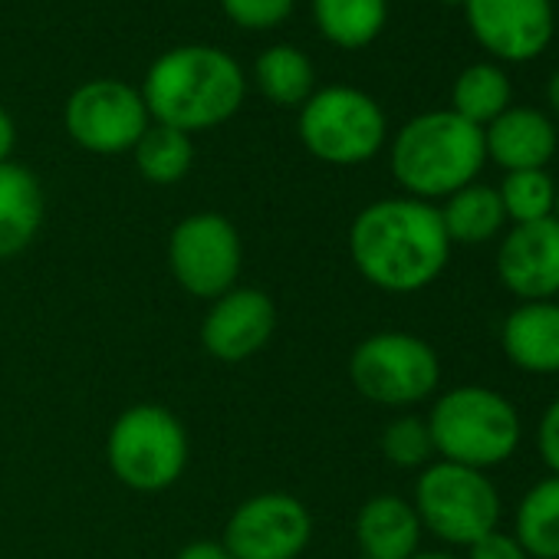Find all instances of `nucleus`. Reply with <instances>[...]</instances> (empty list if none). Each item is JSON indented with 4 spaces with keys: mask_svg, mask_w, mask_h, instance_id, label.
Segmentation results:
<instances>
[{
    "mask_svg": "<svg viewBox=\"0 0 559 559\" xmlns=\"http://www.w3.org/2000/svg\"><path fill=\"white\" fill-rule=\"evenodd\" d=\"M536 451L552 477H559V395L546 405L536 425Z\"/></svg>",
    "mask_w": 559,
    "mask_h": 559,
    "instance_id": "cd10ccee",
    "label": "nucleus"
},
{
    "mask_svg": "<svg viewBox=\"0 0 559 559\" xmlns=\"http://www.w3.org/2000/svg\"><path fill=\"white\" fill-rule=\"evenodd\" d=\"M385 135L382 106L356 86L317 90L300 106V142L326 165H366L382 152Z\"/></svg>",
    "mask_w": 559,
    "mask_h": 559,
    "instance_id": "0eeeda50",
    "label": "nucleus"
},
{
    "mask_svg": "<svg viewBox=\"0 0 559 559\" xmlns=\"http://www.w3.org/2000/svg\"><path fill=\"white\" fill-rule=\"evenodd\" d=\"M243 243L237 227L217 211H198L175 224L168 237V266L178 287L198 300H217L237 287Z\"/></svg>",
    "mask_w": 559,
    "mask_h": 559,
    "instance_id": "1a4fd4ad",
    "label": "nucleus"
},
{
    "mask_svg": "<svg viewBox=\"0 0 559 559\" xmlns=\"http://www.w3.org/2000/svg\"><path fill=\"white\" fill-rule=\"evenodd\" d=\"M356 392L385 408H408L438 392L441 359L421 336L372 333L349 356Z\"/></svg>",
    "mask_w": 559,
    "mask_h": 559,
    "instance_id": "6e6552de",
    "label": "nucleus"
},
{
    "mask_svg": "<svg viewBox=\"0 0 559 559\" xmlns=\"http://www.w3.org/2000/svg\"><path fill=\"white\" fill-rule=\"evenodd\" d=\"M313 539V516L294 493L266 490L247 497L224 526L230 559H297Z\"/></svg>",
    "mask_w": 559,
    "mask_h": 559,
    "instance_id": "9b49d317",
    "label": "nucleus"
},
{
    "mask_svg": "<svg viewBox=\"0 0 559 559\" xmlns=\"http://www.w3.org/2000/svg\"><path fill=\"white\" fill-rule=\"evenodd\" d=\"M503 356L530 376L559 372V300L516 304L500 326Z\"/></svg>",
    "mask_w": 559,
    "mask_h": 559,
    "instance_id": "dca6fc26",
    "label": "nucleus"
},
{
    "mask_svg": "<svg viewBox=\"0 0 559 559\" xmlns=\"http://www.w3.org/2000/svg\"><path fill=\"white\" fill-rule=\"evenodd\" d=\"M14 145H17V126L8 109H0V165L11 162Z\"/></svg>",
    "mask_w": 559,
    "mask_h": 559,
    "instance_id": "7c9ffc66",
    "label": "nucleus"
},
{
    "mask_svg": "<svg viewBox=\"0 0 559 559\" xmlns=\"http://www.w3.org/2000/svg\"><path fill=\"white\" fill-rule=\"evenodd\" d=\"M421 520L412 500L399 493H376L359 507L356 543L369 559H412L421 543Z\"/></svg>",
    "mask_w": 559,
    "mask_h": 559,
    "instance_id": "f3484780",
    "label": "nucleus"
},
{
    "mask_svg": "<svg viewBox=\"0 0 559 559\" xmlns=\"http://www.w3.org/2000/svg\"><path fill=\"white\" fill-rule=\"evenodd\" d=\"M412 559H464V556H454V552H438V549H431V552H415Z\"/></svg>",
    "mask_w": 559,
    "mask_h": 559,
    "instance_id": "473e14b6",
    "label": "nucleus"
},
{
    "mask_svg": "<svg viewBox=\"0 0 559 559\" xmlns=\"http://www.w3.org/2000/svg\"><path fill=\"white\" fill-rule=\"evenodd\" d=\"M257 90L276 106H304L317 93V70L297 47H270L253 63Z\"/></svg>",
    "mask_w": 559,
    "mask_h": 559,
    "instance_id": "5701e85b",
    "label": "nucleus"
},
{
    "mask_svg": "<svg viewBox=\"0 0 559 559\" xmlns=\"http://www.w3.org/2000/svg\"><path fill=\"white\" fill-rule=\"evenodd\" d=\"M487 162L503 171L546 168L559 148V132L552 119L533 106H510L484 129Z\"/></svg>",
    "mask_w": 559,
    "mask_h": 559,
    "instance_id": "2eb2a0df",
    "label": "nucleus"
},
{
    "mask_svg": "<svg viewBox=\"0 0 559 559\" xmlns=\"http://www.w3.org/2000/svg\"><path fill=\"white\" fill-rule=\"evenodd\" d=\"M552 217L559 221V185H556V211H552Z\"/></svg>",
    "mask_w": 559,
    "mask_h": 559,
    "instance_id": "72a5a7b5",
    "label": "nucleus"
},
{
    "mask_svg": "<svg viewBox=\"0 0 559 559\" xmlns=\"http://www.w3.org/2000/svg\"><path fill=\"white\" fill-rule=\"evenodd\" d=\"M106 457L126 487L158 493L188 467V431L162 405H132L109 428Z\"/></svg>",
    "mask_w": 559,
    "mask_h": 559,
    "instance_id": "423d86ee",
    "label": "nucleus"
},
{
    "mask_svg": "<svg viewBox=\"0 0 559 559\" xmlns=\"http://www.w3.org/2000/svg\"><path fill=\"white\" fill-rule=\"evenodd\" d=\"M421 530L448 546H471L500 523V490L487 471L435 461L415 480L412 500Z\"/></svg>",
    "mask_w": 559,
    "mask_h": 559,
    "instance_id": "39448f33",
    "label": "nucleus"
},
{
    "mask_svg": "<svg viewBox=\"0 0 559 559\" xmlns=\"http://www.w3.org/2000/svg\"><path fill=\"white\" fill-rule=\"evenodd\" d=\"M276 330V307L257 287H234L211 300L201 323V346L221 362H243L257 356Z\"/></svg>",
    "mask_w": 559,
    "mask_h": 559,
    "instance_id": "4468645a",
    "label": "nucleus"
},
{
    "mask_svg": "<svg viewBox=\"0 0 559 559\" xmlns=\"http://www.w3.org/2000/svg\"><path fill=\"white\" fill-rule=\"evenodd\" d=\"M142 99L158 126L178 132H204L237 116L247 96L240 63L204 44H185L165 50L145 73Z\"/></svg>",
    "mask_w": 559,
    "mask_h": 559,
    "instance_id": "f03ea898",
    "label": "nucleus"
},
{
    "mask_svg": "<svg viewBox=\"0 0 559 559\" xmlns=\"http://www.w3.org/2000/svg\"><path fill=\"white\" fill-rule=\"evenodd\" d=\"M297 0H221L230 24L243 31H273L294 14Z\"/></svg>",
    "mask_w": 559,
    "mask_h": 559,
    "instance_id": "bb28decb",
    "label": "nucleus"
},
{
    "mask_svg": "<svg viewBox=\"0 0 559 559\" xmlns=\"http://www.w3.org/2000/svg\"><path fill=\"white\" fill-rule=\"evenodd\" d=\"M461 8L493 63H530L556 34L552 0H464Z\"/></svg>",
    "mask_w": 559,
    "mask_h": 559,
    "instance_id": "f8f14e48",
    "label": "nucleus"
},
{
    "mask_svg": "<svg viewBox=\"0 0 559 559\" xmlns=\"http://www.w3.org/2000/svg\"><path fill=\"white\" fill-rule=\"evenodd\" d=\"M497 280L520 304L559 297V221L513 224L497 247Z\"/></svg>",
    "mask_w": 559,
    "mask_h": 559,
    "instance_id": "ddd939ff",
    "label": "nucleus"
},
{
    "mask_svg": "<svg viewBox=\"0 0 559 559\" xmlns=\"http://www.w3.org/2000/svg\"><path fill=\"white\" fill-rule=\"evenodd\" d=\"M497 194L510 224H533L556 211V181L546 168L507 171Z\"/></svg>",
    "mask_w": 559,
    "mask_h": 559,
    "instance_id": "393cba45",
    "label": "nucleus"
},
{
    "mask_svg": "<svg viewBox=\"0 0 559 559\" xmlns=\"http://www.w3.org/2000/svg\"><path fill=\"white\" fill-rule=\"evenodd\" d=\"M382 454L389 464L405 467V471L425 467L435 454L428 421L418 415H402V418L389 421V428L382 431Z\"/></svg>",
    "mask_w": 559,
    "mask_h": 559,
    "instance_id": "a878e982",
    "label": "nucleus"
},
{
    "mask_svg": "<svg viewBox=\"0 0 559 559\" xmlns=\"http://www.w3.org/2000/svg\"><path fill=\"white\" fill-rule=\"evenodd\" d=\"M349 257L366 284L385 294H418L444 273L451 240L435 204L408 194L382 198L356 214Z\"/></svg>",
    "mask_w": 559,
    "mask_h": 559,
    "instance_id": "f257e3e1",
    "label": "nucleus"
},
{
    "mask_svg": "<svg viewBox=\"0 0 559 559\" xmlns=\"http://www.w3.org/2000/svg\"><path fill=\"white\" fill-rule=\"evenodd\" d=\"M175 559H230V552L224 549V543H214V539H194V543L181 546Z\"/></svg>",
    "mask_w": 559,
    "mask_h": 559,
    "instance_id": "c756f323",
    "label": "nucleus"
},
{
    "mask_svg": "<svg viewBox=\"0 0 559 559\" xmlns=\"http://www.w3.org/2000/svg\"><path fill=\"white\" fill-rule=\"evenodd\" d=\"M359 559H369V556H359Z\"/></svg>",
    "mask_w": 559,
    "mask_h": 559,
    "instance_id": "f704fd0d",
    "label": "nucleus"
},
{
    "mask_svg": "<svg viewBox=\"0 0 559 559\" xmlns=\"http://www.w3.org/2000/svg\"><path fill=\"white\" fill-rule=\"evenodd\" d=\"M513 536L530 559H559V477L549 474L520 497Z\"/></svg>",
    "mask_w": 559,
    "mask_h": 559,
    "instance_id": "aec40b11",
    "label": "nucleus"
},
{
    "mask_svg": "<svg viewBox=\"0 0 559 559\" xmlns=\"http://www.w3.org/2000/svg\"><path fill=\"white\" fill-rule=\"evenodd\" d=\"M510 96L513 86L500 63H474L451 86V112L474 122L477 129H487L500 112L510 109Z\"/></svg>",
    "mask_w": 559,
    "mask_h": 559,
    "instance_id": "4be33fe9",
    "label": "nucleus"
},
{
    "mask_svg": "<svg viewBox=\"0 0 559 559\" xmlns=\"http://www.w3.org/2000/svg\"><path fill=\"white\" fill-rule=\"evenodd\" d=\"M313 21L330 44L362 50L385 31L389 0H313Z\"/></svg>",
    "mask_w": 559,
    "mask_h": 559,
    "instance_id": "412c9836",
    "label": "nucleus"
},
{
    "mask_svg": "<svg viewBox=\"0 0 559 559\" xmlns=\"http://www.w3.org/2000/svg\"><path fill=\"white\" fill-rule=\"evenodd\" d=\"M67 132L93 155L132 152L142 132L152 126L145 99L122 80H90L67 99Z\"/></svg>",
    "mask_w": 559,
    "mask_h": 559,
    "instance_id": "9d476101",
    "label": "nucleus"
},
{
    "mask_svg": "<svg viewBox=\"0 0 559 559\" xmlns=\"http://www.w3.org/2000/svg\"><path fill=\"white\" fill-rule=\"evenodd\" d=\"M44 188L37 175L17 162L0 165V260L24 253L44 224Z\"/></svg>",
    "mask_w": 559,
    "mask_h": 559,
    "instance_id": "a211bd4d",
    "label": "nucleus"
},
{
    "mask_svg": "<svg viewBox=\"0 0 559 559\" xmlns=\"http://www.w3.org/2000/svg\"><path fill=\"white\" fill-rule=\"evenodd\" d=\"M464 559H530V556L523 552V546L516 543L513 533L490 530L487 536H480L477 543L467 546V556Z\"/></svg>",
    "mask_w": 559,
    "mask_h": 559,
    "instance_id": "c85d7f7f",
    "label": "nucleus"
},
{
    "mask_svg": "<svg viewBox=\"0 0 559 559\" xmlns=\"http://www.w3.org/2000/svg\"><path fill=\"white\" fill-rule=\"evenodd\" d=\"M438 214H441V224H444L451 247L454 243L480 247V243L493 240L507 224L497 188L480 185V181H471L461 191L448 194L444 204L438 207Z\"/></svg>",
    "mask_w": 559,
    "mask_h": 559,
    "instance_id": "6ab92c4d",
    "label": "nucleus"
},
{
    "mask_svg": "<svg viewBox=\"0 0 559 559\" xmlns=\"http://www.w3.org/2000/svg\"><path fill=\"white\" fill-rule=\"evenodd\" d=\"M425 421L435 454L474 471H490L510 461L523 435L516 405L503 392L487 385L448 389L444 395H438Z\"/></svg>",
    "mask_w": 559,
    "mask_h": 559,
    "instance_id": "20e7f679",
    "label": "nucleus"
},
{
    "mask_svg": "<svg viewBox=\"0 0 559 559\" xmlns=\"http://www.w3.org/2000/svg\"><path fill=\"white\" fill-rule=\"evenodd\" d=\"M546 99H549V109L559 116V67L552 70V76H549V83H546Z\"/></svg>",
    "mask_w": 559,
    "mask_h": 559,
    "instance_id": "2f4dec72",
    "label": "nucleus"
},
{
    "mask_svg": "<svg viewBox=\"0 0 559 559\" xmlns=\"http://www.w3.org/2000/svg\"><path fill=\"white\" fill-rule=\"evenodd\" d=\"M389 165L408 198L444 201L477 181L487 165L484 129L451 109H431L408 119L392 139Z\"/></svg>",
    "mask_w": 559,
    "mask_h": 559,
    "instance_id": "7ed1b4c3",
    "label": "nucleus"
},
{
    "mask_svg": "<svg viewBox=\"0 0 559 559\" xmlns=\"http://www.w3.org/2000/svg\"><path fill=\"white\" fill-rule=\"evenodd\" d=\"M135 168L152 185H178L194 165V145L188 132L152 122L135 142Z\"/></svg>",
    "mask_w": 559,
    "mask_h": 559,
    "instance_id": "b1692460",
    "label": "nucleus"
}]
</instances>
